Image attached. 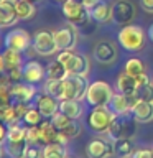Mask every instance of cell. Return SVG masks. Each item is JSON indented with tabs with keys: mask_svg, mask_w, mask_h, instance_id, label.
<instances>
[{
	"mask_svg": "<svg viewBox=\"0 0 153 158\" xmlns=\"http://www.w3.org/2000/svg\"><path fill=\"white\" fill-rule=\"evenodd\" d=\"M7 123L0 120V143L7 142V133H8V127H5Z\"/></svg>",
	"mask_w": 153,
	"mask_h": 158,
	"instance_id": "cell-42",
	"label": "cell"
},
{
	"mask_svg": "<svg viewBox=\"0 0 153 158\" xmlns=\"http://www.w3.org/2000/svg\"><path fill=\"white\" fill-rule=\"evenodd\" d=\"M28 143L27 140H20V142H5V152L10 158H27L28 152Z\"/></svg>",
	"mask_w": 153,
	"mask_h": 158,
	"instance_id": "cell-23",
	"label": "cell"
},
{
	"mask_svg": "<svg viewBox=\"0 0 153 158\" xmlns=\"http://www.w3.org/2000/svg\"><path fill=\"white\" fill-rule=\"evenodd\" d=\"M31 48L39 56H53V54L59 53V46L54 40V35L53 31H48V30H39V31L35 33Z\"/></svg>",
	"mask_w": 153,
	"mask_h": 158,
	"instance_id": "cell-5",
	"label": "cell"
},
{
	"mask_svg": "<svg viewBox=\"0 0 153 158\" xmlns=\"http://www.w3.org/2000/svg\"><path fill=\"white\" fill-rule=\"evenodd\" d=\"M63 13H64V18L69 23L76 25V27H81V25L87 23V20L91 18L89 8L81 0H64L63 2Z\"/></svg>",
	"mask_w": 153,
	"mask_h": 158,
	"instance_id": "cell-6",
	"label": "cell"
},
{
	"mask_svg": "<svg viewBox=\"0 0 153 158\" xmlns=\"http://www.w3.org/2000/svg\"><path fill=\"white\" fill-rule=\"evenodd\" d=\"M61 132H64L69 138H76V137L81 135V123H79L76 118H72L71 123H69L68 127H64Z\"/></svg>",
	"mask_w": 153,
	"mask_h": 158,
	"instance_id": "cell-37",
	"label": "cell"
},
{
	"mask_svg": "<svg viewBox=\"0 0 153 158\" xmlns=\"http://www.w3.org/2000/svg\"><path fill=\"white\" fill-rule=\"evenodd\" d=\"M115 89H117V92L125 94V96H132V97L137 96V89H138L137 79L127 73L118 74V77L115 81Z\"/></svg>",
	"mask_w": 153,
	"mask_h": 158,
	"instance_id": "cell-19",
	"label": "cell"
},
{
	"mask_svg": "<svg viewBox=\"0 0 153 158\" xmlns=\"http://www.w3.org/2000/svg\"><path fill=\"white\" fill-rule=\"evenodd\" d=\"M7 76L12 79V82H18L20 79H23V66H22V68H15V69H10V71H7Z\"/></svg>",
	"mask_w": 153,
	"mask_h": 158,
	"instance_id": "cell-38",
	"label": "cell"
},
{
	"mask_svg": "<svg viewBox=\"0 0 153 158\" xmlns=\"http://www.w3.org/2000/svg\"><path fill=\"white\" fill-rule=\"evenodd\" d=\"M17 22H18V17H17L15 8H10V7H3V5H0V28L13 27Z\"/></svg>",
	"mask_w": 153,
	"mask_h": 158,
	"instance_id": "cell-29",
	"label": "cell"
},
{
	"mask_svg": "<svg viewBox=\"0 0 153 158\" xmlns=\"http://www.w3.org/2000/svg\"><path fill=\"white\" fill-rule=\"evenodd\" d=\"M0 86H2V76H0Z\"/></svg>",
	"mask_w": 153,
	"mask_h": 158,
	"instance_id": "cell-51",
	"label": "cell"
},
{
	"mask_svg": "<svg viewBox=\"0 0 153 158\" xmlns=\"http://www.w3.org/2000/svg\"><path fill=\"white\" fill-rule=\"evenodd\" d=\"M66 152H64V145L61 143H48L43 145V155L41 158H64Z\"/></svg>",
	"mask_w": 153,
	"mask_h": 158,
	"instance_id": "cell-31",
	"label": "cell"
},
{
	"mask_svg": "<svg viewBox=\"0 0 153 158\" xmlns=\"http://www.w3.org/2000/svg\"><path fill=\"white\" fill-rule=\"evenodd\" d=\"M89 13H91V18L94 20V22L109 23L112 20V5L101 0L97 5H94V7L89 10Z\"/></svg>",
	"mask_w": 153,
	"mask_h": 158,
	"instance_id": "cell-21",
	"label": "cell"
},
{
	"mask_svg": "<svg viewBox=\"0 0 153 158\" xmlns=\"http://www.w3.org/2000/svg\"><path fill=\"white\" fill-rule=\"evenodd\" d=\"M56 2H64V0H56Z\"/></svg>",
	"mask_w": 153,
	"mask_h": 158,
	"instance_id": "cell-53",
	"label": "cell"
},
{
	"mask_svg": "<svg viewBox=\"0 0 153 158\" xmlns=\"http://www.w3.org/2000/svg\"><path fill=\"white\" fill-rule=\"evenodd\" d=\"M114 87L105 81H94L89 84L86 101L89 106L99 107V106H109L114 97Z\"/></svg>",
	"mask_w": 153,
	"mask_h": 158,
	"instance_id": "cell-4",
	"label": "cell"
},
{
	"mask_svg": "<svg viewBox=\"0 0 153 158\" xmlns=\"http://www.w3.org/2000/svg\"><path fill=\"white\" fill-rule=\"evenodd\" d=\"M148 36H150V40H151V41H153V25H151V27H150V31H148Z\"/></svg>",
	"mask_w": 153,
	"mask_h": 158,
	"instance_id": "cell-48",
	"label": "cell"
},
{
	"mask_svg": "<svg viewBox=\"0 0 153 158\" xmlns=\"http://www.w3.org/2000/svg\"><path fill=\"white\" fill-rule=\"evenodd\" d=\"M44 91L56 97L58 101L64 99V79H46L44 82Z\"/></svg>",
	"mask_w": 153,
	"mask_h": 158,
	"instance_id": "cell-26",
	"label": "cell"
},
{
	"mask_svg": "<svg viewBox=\"0 0 153 158\" xmlns=\"http://www.w3.org/2000/svg\"><path fill=\"white\" fill-rule=\"evenodd\" d=\"M137 99H138L137 96L132 97V96H125V94L115 92L110 104H109V107H110L117 115H127V114L132 112V107H133V104L137 102Z\"/></svg>",
	"mask_w": 153,
	"mask_h": 158,
	"instance_id": "cell-14",
	"label": "cell"
},
{
	"mask_svg": "<svg viewBox=\"0 0 153 158\" xmlns=\"http://www.w3.org/2000/svg\"><path fill=\"white\" fill-rule=\"evenodd\" d=\"M5 46L23 53L31 46V38H30L28 31H25L22 28H15L5 36Z\"/></svg>",
	"mask_w": 153,
	"mask_h": 158,
	"instance_id": "cell-12",
	"label": "cell"
},
{
	"mask_svg": "<svg viewBox=\"0 0 153 158\" xmlns=\"http://www.w3.org/2000/svg\"><path fill=\"white\" fill-rule=\"evenodd\" d=\"M135 18V7L128 0H115L112 3V22L125 27L130 25L132 20Z\"/></svg>",
	"mask_w": 153,
	"mask_h": 158,
	"instance_id": "cell-9",
	"label": "cell"
},
{
	"mask_svg": "<svg viewBox=\"0 0 153 158\" xmlns=\"http://www.w3.org/2000/svg\"><path fill=\"white\" fill-rule=\"evenodd\" d=\"M38 132H39V142H41V145H48V143H56L58 142L59 130L54 127L51 118H49V120H43L39 123Z\"/></svg>",
	"mask_w": 153,
	"mask_h": 158,
	"instance_id": "cell-20",
	"label": "cell"
},
{
	"mask_svg": "<svg viewBox=\"0 0 153 158\" xmlns=\"http://www.w3.org/2000/svg\"><path fill=\"white\" fill-rule=\"evenodd\" d=\"M71 120H72V118H71V117H68L66 114L61 112V110H58V112L51 117V122L54 123V127H56L58 130H63L64 127H68L69 123H71Z\"/></svg>",
	"mask_w": 153,
	"mask_h": 158,
	"instance_id": "cell-35",
	"label": "cell"
},
{
	"mask_svg": "<svg viewBox=\"0 0 153 158\" xmlns=\"http://www.w3.org/2000/svg\"><path fill=\"white\" fill-rule=\"evenodd\" d=\"M3 153H7V152H5V150H3V147H2V143H0V158H2V156H3Z\"/></svg>",
	"mask_w": 153,
	"mask_h": 158,
	"instance_id": "cell-49",
	"label": "cell"
},
{
	"mask_svg": "<svg viewBox=\"0 0 153 158\" xmlns=\"http://www.w3.org/2000/svg\"><path fill=\"white\" fill-rule=\"evenodd\" d=\"M117 48L110 41H99L94 46V58L101 64H112L117 59Z\"/></svg>",
	"mask_w": 153,
	"mask_h": 158,
	"instance_id": "cell-13",
	"label": "cell"
},
{
	"mask_svg": "<svg viewBox=\"0 0 153 158\" xmlns=\"http://www.w3.org/2000/svg\"><path fill=\"white\" fill-rule=\"evenodd\" d=\"M68 76H69L68 69L59 59L51 61L46 66V77L48 79H66Z\"/></svg>",
	"mask_w": 153,
	"mask_h": 158,
	"instance_id": "cell-25",
	"label": "cell"
},
{
	"mask_svg": "<svg viewBox=\"0 0 153 158\" xmlns=\"http://www.w3.org/2000/svg\"><path fill=\"white\" fill-rule=\"evenodd\" d=\"M81 2H82L84 5H86V7H87L89 10H91V8L94 7V5H97L99 2H101V0H81Z\"/></svg>",
	"mask_w": 153,
	"mask_h": 158,
	"instance_id": "cell-47",
	"label": "cell"
},
{
	"mask_svg": "<svg viewBox=\"0 0 153 158\" xmlns=\"http://www.w3.org/2000/svg\"><path fill=\"white\" fill-rule=\"evenodd\" d=\"M87 89H89L87 76L69 74V76L64 79V99L84 101L87 96Z\"/></svg>",
	"mask_w": 153,
	"mask_h": 158,
	"instance_id": "cell-7",
	"label": "cell"
},
{
	"mask_svg": "<svg viewBox=\"0 0 153 158\" xmlns=\"http://www.w3.org/2000/svg\"><path fill=\"white\" fill-rule=\"evenodd\" d=\"M132 158H153V150H148V148H138V150H135V153L132 155Z\"/></svg>",
	"mask_w": 153,
	"mask_h": 158,
	"instance_id": "cell-40",
	"label": "cell"
},
{
	"mask_svg": "<svg viewBox=\"0 0 153 158\" xmlns=\"http://www.w3.org/2000/svg\"><path fill=\"white\" fill-rule=\"evenodd\" d=\"M44 76H46V69L43 68V64L39 61H28L27 64L23 66V79L25 82H30V84H38L41 82Z\"/></svg>",
	"mask_w": 153,
	"mask_h": 158,
	"instance_id": "cell-17",
	"label": "cell"
},
{
	"mask_svg": "<svg viewBox=\"0 0 153 158\" xmlns=\"http://www.w3.org/2000/svg\"><path fill=\"white\" fill-rule=\"evenodd\" d=\"M43 118H44V117H43V114L38 110V107H28L22 120L27 123V125H35V127H38L39 123L43 122Z\"/></svg>",
	"mask_w": 153,
	"mask_h": 158,
	"instance_id": "cell-32",
	"label": "cell"
},
{
	"mask_svg": "<svg viewBox=\"0 0 153 158\" xmlns=\"http://www.w3.org/2000/svg\"><path fill=\"white\" fill-rule=\"evenodd\" d=\"M132 117L137 123H148L153 120V102L137 99L132 107Z\"/></svg>",
	"mask_w": 153,
	"mask_h": 158,
	"instance_id": "cell-16",
	"label": "cell"
},
{
	"mask_svg": "<svg viewBox=\"0 0 153 158\" xmlns=\"http://www.w3.org/2000/svg\"><path fill=\"white\" fill-rule=\"evenodd\" d=\"M28 145H41L39 142V132H38V127L35 125H27V137H25Z\"/></svg>",
	"mask_w": 153,
	"mask_h": 158,
	"instance_id": "cell-36",
	"label": "cell"
},
{
	"mask_svg": "<svg viewBox=\"0 0 153 158\" xmlns=\"http://www.w3.org/2000/svg\"><path fill=\"white\" fill-rule=\"evenodd\" d=\"M115 117H117V114L109 106L92 107V110L87 115V125L96 133H107L112 122L115 120Z\"/></svg>",
	"mask_w": 153,
	"mask_h": 158,
	"instance_id": "cell-2",
	"label": "cell"
},
{
	"mask_svg": "<svg viewBox=\"0 0 153 158\" xmlns=\"http://www.w3.org/2000/svg\"><path fill=\"white\" fill-rule=\"evenodd\" d=\"M28 2H33L35 3V2H41V0H28Z\"/></svg>",
	"mask_w": 153,
	"mask_h": 158,
	"instance_id": "cell-50",
	"label": "cell"
},
{
	"mask_svg": "<svg viewBox=\"0 0 153 158\" xmlns=\"http://www.w3.org/2000/svg\"><path fill=\"white\" fill-rule=\"evenodd\" d=\"M18 3V0H2V3L0 5H3V7H10V8H15V5Z\"/></svg>",
	"mask_w": 153,
	"mask_h": 158,
	"instance_id": "cell-45",
	"label": "cell"
},
{
	"mask_svg": "<svg viewBox=\"0 0 153 158\" xmlns=\"http://www.w3.org/2000/svg\"><path fill=\"white\" fill-rule=\"evenodd\" d=\"M0 41H2V38H0Z\"/></svg>",
	"mask_w": 153,
	"mask_h": 158,
	"instance_id": "cell-55",
	"label": "cell"
},
{
	"mask_svg": "<svg viewBox=\"0 0 153 158\" xmlns=\"http://www.w3.org/2000/svg\"><path fill=\"white\" fill-rule=\"evenodd\" d=\"M43 155V148H39L38 145H30L27 152V158H41Z\"/></svg>",
	"mask_w": 153,
	"mask_h": 158,
	"instance_id": "cell-39",
	"label": "cell"
},
{
	"mask_svg": "<svg viewBox=\"0 0 153 158\" xmlns=\"http://www.w3.org/2000/svg\"><path fill=\"white\" fill-rule=\"evenodd\" d=\"M117 40H118V44L127 49V51H140V49L145 46V41H147V35H145V30L138 25H125V27L120 28V31L117 35Z\"/></svg>",
	"mask_w": 153,
	"mask_h": 158,
	"instance_id": "cell-1",
	"label": "cell"
},
{
	"mask_svg": "<svg viewBox=\"0 0 153 158\" xmlns=\"http://www.w3.org/2000/svg\"><path fill=\"white\" fill-rule=\"evenodd\" d=\"M58 59L66 66L69 74H77V76H87L89 74L91 63H89L87 56L76 53L74 49H61L58 54Z\"/></svg>",
	"mask_w": 153,
	"mask_h": 158,
	"instance_id": "cell-3",
	"label": "cell"
},
{
	"mask_svg": "<svg viewBox=\"0 0 153 158\" xmlns=\"http://www.w3.org/2000/svg\"><path fill=\"white\" fill-rule=\"evenodd\" d=\"M25 137H27V127H22V125H18V123H10L8 125L7 140L20 142V140H25Z\"/></svg>",
	"mask_w": 153,
	"mask_h": 158,
	"instance_id": "cell-33",
	"label": "cell"
},
{
	"mask_svg": "<svg viewBox=\"0 0 153 158\" xmlns=\"http://www.w3.org/2000/svg\"><path fill=\"white\" fill-rule=\"evenodd\" d=\"M140 7L143 8V12L153 13V0H140Z\"/></svg>",
	"mask_w": 153,
	"mask_h": 158,
	"instance_id": "cell-41",
	"label": "cell"
},
{
	"mask_svg": "<svg viewBox=\"0 0 153 158\" xmlns=\"http://www.w3.org/2000/svg\"><path fill=\"white\" fill-rule=\"evenodd\" d=\"M127 115H117L115 120L112 122L110 128H109L107 135L109 138L114 142V140H120V138H132L133 133H135V120H128V118H125Z\"/></svg>",
	"mask_w": 153,
	"mask_h": 158,
	"instance_id": "cell-8",
	"label": "cell"
},
{
	"mask_svg": "<svg viewBox=\"0 0 153 158\" xmlns=\"http://www.w3.org/2000/svg\"><path fill=\"white\" fill-rule=\"evenodd\" d=\"M15 12H17L18 20H30V18L35 17L36 8H35L33 2H28V0H18V3L15 5Z\"/></svg>",
	"mask_w": 153,
	"mask_h": 158,
	"instance_id": "cell-27",
	"label": "cell"
},
{
	"mask_svg": "<svg viewBox=\"0 0 153 158\" xmlns=\"http://www.w3.org/2000/svg\"><path fill=\"white\" fill-rule=\"evenodd\" d=\"M114 153L120 158H132L135 153V148L132 145L130 138H120V140H114Z\"/></svg>",
	"mask_w": 153,
	"mask_h": 158,
	"instance_id": "cell-24",
	"label": "cell"
},
{
	"mask_svg": "<svg viewBox=\"0 0 153 158\" xmlns=\"http://www.w3.org/2000/svg\"><path fill=\"white\" fill-rule=\"evenodd\" d=\"M0 3H2V0H0Z\"/></svg>",
	"mask_w": 153,
	"mask_h": 158,
	"instance_id": "cell-56",
	"label": "cell"
},
{
	"mask_svg": "<svg viewBox=\"0 0 153 158\" xmlns=\"http://www.w3.org/2000/svg\"><path fill=\"white\" fill-rule=\"evenodd\" d=\"M38 110L43 114L44 118H51L54 114L59 110V101L56 97H53L51 94L44 92V94H38L36 96V104Z\"/></svg>",
	"mask_w": 153,
	"mask_h": 158,
	"instance_id": "cell-15",
	"label": "cell"
},
{
	"mask_svg": "<svg viewBox=\"0 0 153 158\" xmlns=\"http://www.w3.org/2000/svg\"><path fill=\"white\" fill-rule=\"evenodd\" d=\"M59 110L64 112L71 118H79L82 115L84 109L81 106V101H76V99H61L59 101Z\"/></svg>",
	"mask_w": 153,
	"mask_h": 158,
	"instance_id": "cell-22",
	"label": "cell"
},
{
	"mask_svg": "<svg viewBox=\"0 0 153 158\" xmlns=\"http://www.w3.org/2000/svg\"><path fill=\"white\" fill-rule=\"evenodd\" d=\"M151 150H153V148H151Z\"/></svg>",
	"mask_w": 153,
	"mask_h": 158,
	"instance_id": "cell-57",
	"label": "cell"
},
{
	"mask_svg": "<svg viewBox=\"0 0 153 158\" xmlns=\"http://www.w3.org/2000/svg\"><path fill=\"white\" fill-rule=\"evenodd\" d=\"M12 97L18 102L30 104L35 97H36L35 84H30V82H15V84H12Z\"/></svg>",
	"mask_w": 153,
	"mask_h": 158,
	"instance_id": "cell-18",
	"label": "cell"
},
{
	"mask_svg": "<svg viewBox=\"0 0 153 158\" xmlns=\"http://www.w3.org/2000/svg\"><path fill=\"white\" fill-rule=\"evenodd\" d=\"M137 97L142 99V101H147V102H153V81L143 84V86H138Z\"/></svg>",
	"mask_w": 153,
	"mask_h": 158,
	"instance_id": "cell-34",
	"label": "cell"
},
{
	"mask_svg": "<svg viewBox=\"0 0 153 158\" xmlns=\"http://www.w3.org/2000/svg\"><path fill=\"white\" fill-rule=\"evenodd\" d=\"M7 71V66H5V58H3V53H0V76Z\"/></svg>",
	"mask_w": 153,
	"mask_h": 158,
	"instance_id": "cell-46",
	"label": "cell"
},
{
	"mask_svg": "<svg viewBox=\"0 0 153 158\" xmlns=\"http://www.w3.org/2000/svg\"><path fill=\"white\" fill-rule=\"evenodd\" d=\"M69 140H71V138H69V137H68L64 132H61V130H59V135H58V143H61V145H64V147H66L68 143H69Z\"/></svg>",
	"mask_w": 153,
	"mask_h": 158,
	"instance_id": "cell-44",
	"label": "cell"
},
{
	"mask_svg": "<svg viewBox=\"0 0 153 158\" xmlns=\"http://www.w3.org/2000/svg\"><path fill=\"white\" fill-rule=\"evenodd\" d=\"M64 158H72V156H69V155H66V156H64Z\"/></svg>",
	"mask_w": 153,
	"mask_h": 158,
	"instance_id": "cell-52",
	"label": "cell"
},
{
	"mask_svg": "<svg viewBox=\"0 0 153 158\" xmlns=\"http://www.w3.org/2000/svg\"><path fill=\"white\" fill-rule=\"evenodd\" d=\"M2 104H3V102H0V107H2Z\"/></svg>",
	"mask_w": 153,
	"mask_h": 158,
	"instance_id": "cell-54",
	"label": "cell"
},
{
	"mask_svg": "<svg viewBox=\"0 0 153 158\" xmlns=\"http://www.w3.org/2000/svg\"><path fill=\"white\" fill-rule=\"evenodd\" d=\"M87 158H110L114 155V142L107 138H94L86 147Z\"/></svg>",
	"mask_w": 153,
	"mask_h": 158,
	"instance_id": "cell-10",
	"label": "cell"
},
{
	"mask_svg": "<svg viewBox=\"0 0 153 158\" xmlns=\"http://www.w3.org/2000/svg\"><path fill=\"white\" fill-rule=\"evenodd\" d=\"M53 35L59 46V51L61 49H74V46L77 43V28L72 23H68L66 27L53 31Z\"/></svg>",
	"mask_w": 153,
	"mask_h": 158,
	"instance_id": "cell-11",
	"label": "cell"
},
{
	"mask_svg": "<svg viewBox=\"0 0 153 158\" xmlns=\"http://www.w3.org/2000/svg\"><path fill=\"white\" fill-rule=\"evenodd\" d=\"M3 58H5L7 71L15 69V68H22V54H20V51H15V49H12V48H5Z\"/></svg>",
	"mask_w": 153,
	"mask_h": 158,
	"instance_id": "cell-30",
	"label": "cell"
},
{
	"mask_svg": "<svg viewBox=\"0 0 153 158\" xmlns=\"http://www.w3.org/2000/svg\"><path fill=\"white\" fill-rule=\"evenodd\" d=\"M135 79H137V86H143V84H147V82L151 81L150 76H148L147 73H145V74H140V76H137Z\"/></svg>",
	"mask_w": 153,
	"mask_h": 158,
	"instance_id": "cell-43",
	"label": "cell"
},
{
	"mask_svg": "<svg viewBox=\"0 0 153 158\" xmlns=\"http://www.w3.org/2000/svg\"><path fill=\"white\" fill-rule=\"evenodd\" d=\"M123 73H127V74H130V76L137 77V76H140V74H145V73H147V66H145V63H143L142 59L130 58V59L125 63Z\"/></svg>",
	"mask_w": 153,
	"mask_h": 158,
	"instance_id": "cell-28",
	"label": "cell"
}]
</instances>
